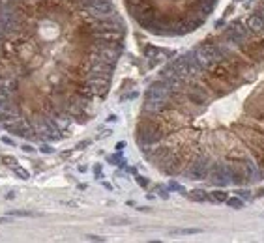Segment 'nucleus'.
<instances>
[{"instance_id": "obj_18", "label": "nucleus", "mask_w": 264, "mask_h": 243, "mask_svg": "<svg viewBox=\"0 0 264 243\" xmlns=\"http://www.w3.org/2000/svg\"><path fill=\"white\" fill-rule=\"evenodd\" d=\"M169 189H173V191H180V193H185V189H184L182 185H178L176 181H171V183H169Z\"/></svg>"}, {"instance_id": "obj_20", "label": "nucleus", "mask_w": 264, "mask_h": 243, "mask_svg": "<svg viewBox=\"0 0 264 243\" xmlns=\"http://www.w3.org/2000/svg\"><path fill=\"white\" fill-rule=\"evenodd\" d=\"M137 95H139V94H137V92L133 90V92H129V94H126V95L122 97V99H135V97H137Z\"/></svg>"}, {"instance_id": "obj_10", "label": "nucleus", "mask_w": 264, "mask_h": 243, "mask_svg": "<svg viewBox=\"0 0 264 243\" xmlns=\"http://www.w3.org/2000/svg\"><path fill=\"white\" fill-rule=\"evenodd\" d=\"M212 197H213V200H215V202H227L229 194H227L223 189H217V191H213V193H212Z\"/></svg>"}, {"instance_id": "obj_22", "label": "nucleus", "mask_w": 264, "mask_h": 243, "mask_svg": "<svg viewBox=\"0 0 264 243\" xmlns=\"http://www.w3.org/2000/svg\"><path fill=\"white\" fill-rule=\"evenodd\" d=\"M88 241H105V237H100V236H86Z\"/></svg>"}, {"instance_id": "obj_26", "label": "nucleus", "mask_w": 264, "mask_h": 243, "mask_svg": "<svg viewBox=\"0 0 264 243\" xmlns=\"http://www.w3.org/2000/svg\"><path fill=\"white\" fill-rule=\"evenodd\" d=\"M159 197H161V198H167V197H169V193H167L165 189H159Z\"/></svg>"}, {"instance_id": "obj_11", "label": "nucleus", "mask_w": 264, "mask_h": 243, "mask_svg": "<svg viewBox=\"0 0 264 243\" xmlns=\"http://www.w3.org/2000/svg\"><path fill=\"white\" fill-rule=\"evenodd\" d=\"M202 230L201 228H182V230H173V234H178V236H191V234H201Z\"/></svg>"}, {"instance_id": "obj_28", "label": "nucleus", "mask_w": 264, "mask_h": 243, "mask_svg": "<svg viewBox=\"0 0 264 243\" xmlns=\"http://www.w3.org/2000/svg\"><path fill=\"white\" fill-rule=\"evenodd\" d=\"M2 140H4V142H6V144H10V146H11V144H13V140H11V138H8V137H4V138H2Z\"/></svg>"}, {"instance_id": "obj_24", "label": "nucleus", "mask_w": 264, "mask_h": 243, "mask_svg": "<svg viewBox=\"0 0 264 243\" xmlns=\"http://www.w3.org/2000/svg\"><path fill=\"white\" fill-rule=\"evenodd\" d=\"M221 26H223V28L227 26V24H225V21H223V19H221V21H217V22H215V28H221Z\"/></svg>"}, {"instance_id": "obj_1", "label": "nucleus", "mask_w": 264, "mask_h": 243, "mask_svg": "<svg viewBox=\"0 0 264 243\" xmlns=\"http://www.w3.org/2000/svg\"><path fill=\"white\" fill-rule=\"evenodd\" d=\"M219 39H221V41H225V43H229V45H230V47H234V49H240L244 43L251 41V39H253V36L249 34L247 26H246L242 21H234V22L227 24V26L223 28V34H221V38H219Z\"/></svg>"}, {"instance_id": "obj_4", "label": "nucleus", "mask_w": 264, "mask_h": 243, "mask_svg": "<svg viewBox=\"0 0 264 243\" xmlns=\"http://www.w3.org/2000/svg\"><path fill=\"white\" fill-rule=\"evenodd\" d=\"M173 97V90L171 86L167 84L163 79L159 81H154L148 90H146V99H157V101H171Z\"/></svg>"}, {"instance_id": "obj_3", "label": "nucleus", "mask_w": 264, "mask_h": 243, "mask_svg": "<svg viewBox=\"0 0 264 243\" xmlns=\"http://www.w3.org/2000/svg\"><path fill=\"white\" fill-rule=\"evenodd\" d=\"M210 183L215 187H227L230 185V166L229 163H213L210 168Z\"/></svg>"}, {"instance_id": "obj_14", "label": "nucleus", "mask_w": 264, "mask_h": 243, "mask_svg": "<svg viewBox=\"0 0 264 243\" xmlns=\"http://www.w3.org/2000/svg\"><path fill=\"white\" fill-rule=\"evenodd\" d=\"M36 213L32 211H21V209H15V211H10V217H32Z\"/></svg>"}, {"instance_id": "obj_6", "label": "nucleus", "mask_w": 264, "mask_h": 243, "mask_svg": "<svg viewBox=\"0 0 264 243\" xmlns=\"http://www.w3.org/2000/svg\"><path fill=\"white\" fill-rule=\"evenodd\" d=\"M229 166H230V183H234V185H244V183H247V176H246V168H244V163L242 161H238V159H232L230 163H229Z\"/></svg>"}, {"instance_id": "obj_12", "label": "nucleus", "mask_w": 264, "mask_h": 243, "mask_svg": "<svg viewBox=\"0 0 264 243\" xmlns=\"http://www.w3.org/2000/svg\"><path fill=\"white\" fill-rule=\"evenodd\" d=\"M227 204L230 208H234V209H240V208L244 206V200L240 198V197H232V198H227Z\"/></svg>"}, {"instance_id": "obj_17", "label": "nucleus", "mask_w": 264, "mask_h": 243, "mask_svg": "<svg viewBox=\"0 0 264 243\" xmlns=\"http://www.w3.org/2000/svg\"><path fill=\"white\" fill-rule=\"evenodd\" d=\"M128 223H129V219H126V217H118V219H112L111 225H128Z\"/></svg>"}, {"instance_id": "obj_23", "label": "nucleus", "mask_w": 264, "mask_h": 243, "mask_svg": "<svg viewBox=\"0 0 264 243\" xmlns=\"http://www.w3.org/2000/svg\"><path fill=\"white\" fill-rule=\"evenodd\" d=\"M94 172H95V178H101V166L95 165V166H94Z\"/></svg>"}, {"instance_id": "obj_15", "label": "nucleus", "mask_w": 264, "mask_h": 243, "mask_svg": "<svg viewBox=\"0 0 264 243\" xmlns=\"http://www.w3.org/2000/svg\"><path fill=\"white\" fill-rule=\"evenodd\" d=\"M236 197H240L242 200H247V198H251V193H249V191H246V189H242V191H238V193H236Z\"/></svg>"}, {"instance_id": "obj_2", "label": "nucleus", "mask_w": 264, "mask_h": 243, "mask_svg": "<svg viewBox=\"0 0 264 243\" xmlns=\"http://www.w3.org/2000/svg\"><path fill=\"white\" fill-rule=\"evenodd\" d=\"M199 79H202V82L213 92V95L215 97H221V95H227V94H230L234 88L227 82V81H223L221 77H217L215 73H212V71H206L202 77H199Z\"/></svg>"}, {"instance_id": "obj_25", "label": "nucleus", "mask_w": 264, "mask_h": 243, "mask_svg": "<svg viewBox=\"0 0 264 243\" xmlns=\"http://www.w3.org/2000/svg\"><path fill=\"white\" fill-rule=\"evenodd\" d=\"M22 152H28V153H30V152H34V148H32V146H28V144H25V146H22Z\"/></svg>"}, {"instance_id": "obj_21", "label": "nucleus", "mask_w": 264, "mask_h": 243, "mask_svg": "<svg viewBox=\"0 0 264 243\" xmlns=\"http://www.w3.org/2000/svg\"><path fill=\"white\" fill-rule=\"evenodd\" d=\"M137 181H139V185H140V187H148V181L142 178V176H137Z\"/></svg>"}, {"instance_id": "obj_16", "label": "nucleus", "mask_w": 264, "mask_h": 243, "mask_svg": "<svg viewBox=\"0 0 264 243\" xmlns=\"http://www.w3.org/2000/svg\"><path fill=\"white\" fill-rule=\"evenodd\" d=\"M2 161H4L6 165H10L11 168H13V166L17 165V159H15V157H10V155H4V157H2Z\"/></svg>"}, {"instance_id": "obj_9", "label": "nucleus", "mask_w": 264, "mask_h": 243, "mask_svg": "<svg viewBox=\"0 0 264 243\" xmlns=\"http://www.w3.org/2000/svg\"><path fill=\"white\" fill-rule=\"evenodd\" d=\"M142 53H144L146 58H157L163 51H161V49H157V47H154V45H146L144 49H142Z\"/></svg>"}, {"instance_id": "obj_19", "label": "nucleus", "mask_w": 264, "mask_h": 243, "mask_svg": "<svg viewBox=\"0 0 264 243\" xmlns=\"http://www.w3.org/2000/svg\"><path fill=\"white\" fill-rule=\"evenodd\" d=\"M39 150H41L43 153H53V148H51L49 144H41V148H39Z\"/></svg>"}, {"instance_id": "obj_27", "label": "nucleus", "mask_w": 264, "mask_h": 243, "mask_svg": "<svg viewBox=\"0 0 264 243\" xmlns=\"http://www.w3.org/2000/svg\"><path fill=\"white\" fill-rule=\"evenodd\" d=\"M124 146H126V142H118L116 144V150H124Z\"/></svg>"}, {"instance_id": "obj_13", "label": "nucleus", "mask_w": 264, "mask_h": 243, "mask_svg": "<svg viewBox=\"0 0 264 243\" xmlns=\"http://www.w3.org/2000/svg\"><path fill=\"white\" fill-rule=\"evenodd\" d=\"M13 172H15V174H17V176L21 178V180H28V178H30V174H28V170H25V168H21V166H17V165L13 166Z\"/></svg>"}, {"instance_id": "obj_8", "label": "nucleus", "mask_w": 264, "mask_h": 243, "mask_svg": "<svg viewBox=\"0 0 264 243\" xmlns=\"http://www.w3.org/2000/svg\"><path fill=\"white\" fill-rule=\"evenodd\" d=\"M189 198H191V200H195V202H215L212 194H208V193H206V191H202V189H195V191H191V193H189Z\"/></svg>"}, {"instance_id": "obj_7", "label": "nucleus", "mask_w": 264, "mask_h": 243, "mask_svg": "<svg viewBox=\"0 0 264 243\" xmlns=\"http://www.w3.org/2000/svg\"><path fill=\"white\" fill-rule=\"evenodd\" d=\"M246 26H247V30H249V34L253 36V38H260V36H264V21L260 19V17H257V15H249L247 19H246Z\"/></svg>"}, {"instance_id": "obj_5", "label": "nucleus", "mask_w": 264, "mask_h": 243, "mask_svg": "<svg viewBox=\"0 0 264 243\" xmlns=\"http://www.w3.org/2000/svg\"><path fill=\"white\" fill-rule=\"evenodd\" d=\"M238 161H242L244 163V168H246V176H247V183H253V181H260L264 176H262V170H260V166H258V163L251 157V155H247V153H242L238 157Z\"/></svg>"}]
</instances>
